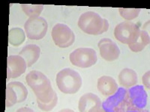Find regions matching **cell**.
<instances>
[{"label":"cell","instance_id":"4fadbf2b","mask_svg":"<svg viewBox=\"0 0 150 112\" xmlns=\"http://www.w3.org/2000/svg\"><path fill=\"white\" fill-rule=\"evenodd\" d=\"M101 101L96 94L88 93L80 97L78 108L81 112H96L101 108Z\"/></svg>","mask_w":150,"mask_h":112},{"label":"cell","instance_id":"8992f818","mask_svg":"<svg viewBox=\"0 0 150 112\" xmlns=\"http://www.w3.org/2000/svg\"><path fill=\"white\" fill-rule=\"evenodd\" d=\"M146 102L147 94L143 86H133L128 90L126 111H141L146 107Z\"/></svg>","mask_w":150,"mask_h":112},{"label":"cell","instance_id":"7a4b0ae2","mask_svg":"<svg viewBox=\"0 0 150 112\" xmlns=\"http://www.w3.org/2000/svg\"><path fill=\"white\" fill-rule=\"evenodd\" d=\"M78 26L86 34L99 35L108 30L109 23L106 19H103L96 12L87 11L80 15Z\"/></svg>","mask_w":150,"mask_h":112},{"label":"cell","instance_id":"6da1fadb","mask_svg":"<svg viewBox=\"0 0 150 112\" xmlns=\"http://www.w3.org/2000/svg\"><path fill=\"white\" fill-rule=\"evenodd\" d=\"M26 80L35 94L39 108L45 111L53 109L58 102V97L47 77L41 72L33 70L26 75Z\"/></svg>","mask_w":150,"mask_h":112},{"label":"cell","instance_id":"2e32d148","mask_svg":"<svg viewBox=\"0 0 150 112\" xmlns=\"http://www.w3.org/2000/svg\"><path fill=\"white\" fill-rule=\"evenodd\" d=\"M119 81L122 86L129 88L137 83V74L134 70L129 68H125L119 75Z\"/></svg>","mask_w":150,"mask_h":112},{"label":"cell","instance_id":"277c9868","mask_svg":"<svg viewBox=\"0 0 150 112\" xmlns=\"http://www.w3.org/2000/svg\"><path fill=\"white\" fill-rule=\"evenodd\" d=\"M140 29L137 24L131 21H125L116 26L114 30L115 37L122 43L134 44L139 37Z\"/></svg>","mask_w":150,"mask_h":112},{"label":"cell","instance_id":"ac0fdd59","mask_svg":"<svg viewBox=\"0 0 150 112\" xmlns=\"http://www.w3.org/2000/svg\"><path fill=\"white\" fill-rule=\"evenodd\" d=\"M149 35L146 31H140V35L134 44L128 45L130 49L134 52H141L149 43Z\"/></svg>","mask_w":150,"mask_h":112},{"label":"cell","instance_id":"ba28073f","mask_svg":"<svg viewBox=\"0 0 150 112\" xmlns=\"http://www.w3.org/2000/svg\"><path fill=\"white\" fill-rule=\"evenodd\" d=\"M28 90L23 83L20 82H12L6 87L5 106L10 108L16 103H21L26 99Z\"/></svg>","mask_w":150,"mask_h":112},{"label":"cell","instance_id":"e0dca14e","mask_svg":"<svg viewBox=\"0 0 150 112\" xmlns=\"http://www.w3.org/2000/svg\"><path fill=\"white\" fill-rule=\"evenodd\" d=\"M25 38V33L22 29L13 28L9 31L8 42L11 46H19L24 42Z\"/></svg>","mask_w":150,"mask_h":112},{"label":"cell","instance_id":"9a60e30c","mask_svg":"<svg viewBox=\"0 0 150 112\" xmlns=\"http://www.w3.org/2000/svg\"><path fill=\"white\" fill-rule=\"evenodd\" d=\"M40 54H41V49L39 46L34 44H29L23 48L19 55H21L24 58L28 66H31L38 60Z\"/></svg>","mask_w":150,"mask_h":112},{"label":"cell","instance_id":"44dd1931","mask_svg":"<svg viewBox=\"0 0 150 112\" xmlns=\"http://www.w3.org/2000/svg\"><path fill=\"white\" fill-rule=\"evenodd\" d=\"M143 82L147 89H149V71L145 73V75L143 77Z\"/></svg>","mask_w":150,"mask_h":112},{"label":"cell","instance_id":"5b68a950","mask_svg":"<svg viewBox=\"0 0 150 112\" xmlns=\"http://www.w3.org/2000/svg\"><path fill=\"white\" fill-rule=\"evenodd\" d=\"M97 60L96 52L91 48H78L70 55V61L72 64L81 68L93 66Z\"/></svg>","mask_w":150,"mask_h":112},{"label":"cell","instance_id":"5bb4252c","mask_svg":"<svg viewBox=\"0 0 150 112\" xmlns=\"http://www.w3.org/2000/svg\"><path fill=\"white\" fill-rule=\"evenodd\" d=\"M97 87L98 91L105 97L114 94L118 90L117 83L114 78L107 76L98 78Z\"/></svg>","mask_w":150,"mask_h":112},{"label":"cell","instance_id":"30bf717a","mask_svg":"<svg viewBox=\"0 0 150 112\" xmlns=\"http://www.w3.org/2000/svg\"><path fill=\"white\" fill-rule=\"evenodd\" d=\"M52 38L55 44L60 48L71 46L75 41V35L70 28L62 23H57L52 30Z\"/></svg>","mask_w":150,"mask_h":112},{"label":"cell","instance_id":"9c48e42d","mask_svg":"<svg viewBox=\"0 0 150 112\" xmlns=\"http://www.w3.org/2000/svg\"><path fill=\"white\" fill-rule=\"evenodd\" d=\"M26 34L31 40H41L47 34V22L43 17H30L24 25Z\"/></svg>","mask_w":150,"mask_h":112},{"label":"cell","instance_id":"ffe728a7","mask_svg":"<svg viewBox=\"0 0 150 112\" xmlns=\"http://www.w3.org/2000/svg\"><path fill=\"white\" fill-rule=\"evenodd\" d=\"M119 10L121 17L128 21L138 17L140 12V9L139 8H120Z\"/></svg>","mask_w":150,"mask_h":112},{"label":"cell","instance_id":"d6986e66","mask_svg":"<svg viewBox=\"0 0 150 112\" xmlns=\"http://www.w3.org/2000/svg\"><path fill=\"white\" fill-rule=\"evenodd\" d=\"M21 8L24 13L29 17H38L44 9V5L22 4Z\"/></svg>","mask_w":150,"mask_h":112},{"label":"cell","instance_id":"3957f363","mask_svg":"<svg viewBox=\"0 0 150 112\" xmlns=\"http://www.w3.org/2000/svg\"><path fill=\"white\" fill-rule=\"evenodd\" d=\"M56 84L61 92L65 94H74L82 86L80 75L70 68H65L56 75Z\"/></svg>","mask_w":150,"mask_h":112},{"label":"cell","instance_id":"52a82bcc","mask_svg":"<svg viewBox=\"0 0 150 112\" xmlns=\"http://www.w3.org/2000/svg\"><path fill=\"white\" fill-rule=\"evenodd\" d=\"M128 104V90L123 88H118L112 97L104 101L101 105L103 109L108 112L126 111Z\"/></svg>","mask_w":150,"mask_h":112},{"label":"cell","instance_id":"7c38bea8","mask_svg":"<svg viewBox=\"0 0 150 112\" xmlns=\"http://www.w3.org/2000/svg\"><path fill=\"white\" fill-rule=\"evenodd\" d=\"M98 48L101 58L106 61H115L120 57V48L109 38H103L99 41Z\"/></svg>","mask_w":150,"mask_h":112},{"label":"cell","instance_id":"8fae6325","mask_svg":"<svg viewBox=\"0 0 150 112\" xmlns=\"http://www.w3.org/2000/svg\"><path fill=\"white\" fill-rule=\"evenodd\" d=\"M7 78H14L21 76L26 70V62L21 55H10L7 59Z\"/></svg>","mask_w":150,"mask_h":112}]
</instances>
